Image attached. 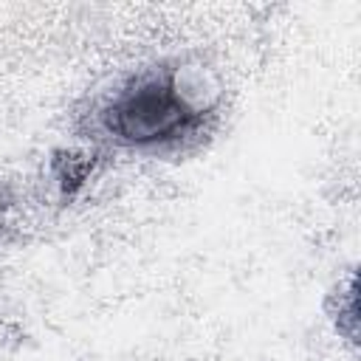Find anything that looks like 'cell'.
<instances>
[{"label":"cell","instance_id":"1","mask_svg":"<svg viewBox=\"0 0 361 361\" xmlns=\"http://www.w3.org/2000/svg\"><path fill=\"white\" fill-rule=\"evenodd\" d=\"M214 116L203 85L180 68H144L102 102L99 130L133 152H169L197 141Z\"/></svg>","mask_w":361,"mask_h":361}]
</instances>
